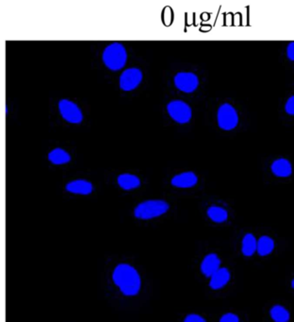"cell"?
Returning <instances> with one entry per match:
<instances>
[{
  "label": "cell",
  "mask_w": 294,
  "mask_h": 322,
  "mask_svg": "<svg viewBox=\"0 0 294 322\" xmlns=\"http://www.w3.org/2000/svg\"><path fill=\"white\" fill-rule=\"evenodd\" d=\"M114 284L120 288L125 296H135L139 293L142 286V281L138 271L127 264L118 265L113 271Z\"/></svg>",
  "instance_id": "obj_1"
},
{
  "label": "cell",
  "mask_w": 294,
  "mask_h": 322,
  "mask_svg": "<svg viewBox=\"0 0 294 322\" xmlns=\"http://www.w3.org/2000/svg\"><path fill=\"white\" fill-rule=\"evenodd\" d=\"M102 59L109 69L117 71L125 66L127 54L123 44L113 43L104 49Z\"/></svg>",
  "instance_id": "obj_2"
},
{
  "label": "cell",
  "mask_w": 294,
  "mask_h": 322,
  "mask_svg": "<svg viewBox=\"0 0 294 322\" xmlns=\"http://www.w3.org/2000/svg\"><path fill=\"white\" fill-rule=\"evenodd\" d=\"M169 210V204L161 200H152L140 203L134 210V215L139 219H152L165 214Z\"/></svg>",
  "instance_id": "obj_3"
},
{
  "label": "cell",
  "mask_w": 294,
  "mask_h": 322,
  "mask_svg": "<svg viewBox=\"0 0 294 322\" xmlns=\"http://www.w3.org/2000/svg\"><path fill=\"white\" fill-rule=\"evenodd\" d=\"M218 125L221 129L230 131L236 128L238 123V116L236 110L230 104H223L218 109L217 114Z\"/></svg>",
  "instance_id": "obj_4"
},
{
  "label": "cell",
  "mask_w": 294,
  "mask_h": 322,
  "mask_svg": "<svg viewBox=\"0 0 294 322\" xmlns=\"http://www.w3.org/2000/svg\"><path fill=\"white\" fill-rule=\"evenodd\" d=\"M167 111L170 116L180 124L188 123L192 118V109L184 101H171L167 106Z\"/></svg>",
  "instance_id": "obj_5"
},
{
  "label": "cell",
  "mask_w": 294,
  "mask_h": 322,
  "mask_svg": "<svg viewBox=\"0 0 294 322\" xmlns=\"http://www.w3.org/2000/svg\"><path fill=\"white\" fill-rule=\"evenodd\" d=\"M59 110L63 119H65L69 123L77 124L81 123L83 119L82 111L79 110V108L77 107L74 102L68 100L60 101Z\"/></svg>",
  "instance_id": "obj_6"
},
{
  "label": "cell",
  "mask_w": 294,
  "mask_h": 322,
  "mask_svg": "<svg viewBox=\"0 0 294 322\" xmlns=\"http://www.w3.org/2000/svg\"><path fill=\"white\" fill-rule=\"evenodd\" d=\"M143 80V73L138 68H128L120 76V88L124 91H131L138 87Z\"/></svg>",
  "instance_id": "obj_7"
},
{
  "label": "cell",
  "mask_w": 294,
  "mask_h": 322,
  "mask_svg": "<svg viewBox=\"0 0 294 322\" xmlns=\"http://www.w3.org/2000/svg\"><path fill=\"white\" fill-rule=\"evenodd\" d=\"M175 84L176 88L184 93H192L198 87L199 81L197 76L190 72H180L175 77Z\"/></svg>",
  "instance_id": "obj_8"
},
{
  "label": "cell",
  "mask_w": 294,
  "mask_h": 322,
  "mask_svg": "<svg viewBox=\"0 0 294 322\" xmlns=\"http://www.w3.org/2000/svg\"><path fill=\"white\" fill-rule=\"evenodd\" d=\"M201 271L206 277H211L221 268V260L215 253H209L201 263Z\"/></svg>",
  "instance_id": "obj_9"
},
{
  "label": "cell",
  "mask_w": 294,
  "mask_h": 322,
  "mask_svg": "<svg viewBox=\"0 0 294 322\" xmlns=\"http://www.w3.org/2000/svg\"><path fill=\"white\" fill-rule=\"evenodd\" d=\"M231 279L230 272L226 267H221L218 271L215 272L210 277L209 286L213 290H219L225 287Z\"/></svg>",
  "instance_id": "obj_10"
},
{
  "label": "cell",
  "mask_w": 294,
  "mask_h": 322,
  "mask_svg": "<svg viewBox=\"0 0 294 322\" xmlns=\"http://www.w3.org/2000/svg\"><path fill=\"white\" fill-rule=\"evenodd\" d=\"M198 179L194 172H184L172 179L171 183L178 188H190L197 183Z\"/></svg>",
  "instance_id": "obj_11"
},
{
  "label": "cell",
  "mask_w": 294,
  "mask_h": 322,
  "mask_svg": "<svg viewBox=\"0 0 294 322\" xmlns=\"http://www.w3.org/2000/svg\"><path fill=\"white\" fill-rule=\"evenodd\" d=\"M66 190L73 194L89 195L93 191V184L85 180H76L66 184Z\"/></svg>",
  "instance_id": "obj_12"
},
{
  "label": "cell",
  "mask_w": 294,
  "mask_h": 322,
  "mask_svg": "<svg viewBox=\"0 0 294 322\" xmlns=\"http://www.w3.org/2000/svg\"><path fill=\"white\" fill-rule=\"evenodd\" d=\"M273 173L277 177H288L292 174V166L287 159H278L275 161L272 166Z\"/></svg>",
  "instance_id": "obj_13"
},
{
  "label": "cell",
  "mask_w": 294,
  "mask_h": 322,
  "mask_svg": "<svg viewBox=\"0 0 294 322\" xmlns=\"http://www.w3.org/2000/svg\"><path fill=\"white\" fill-rule=\"evenodd\" d=\"M257 240L255 235L252 234H245L242 242V253L244 256L250 257L252 255H254V253L257 252Z\"/></svg>",
  "instance_id": "obj_14"
},
{
  "label": "cell",
  "mask_w": 294,
  "mask_h": 322,
  "mask_svg": "<svg viewBox=\"0 0 294 322\" xmlns=\"http://www.w3.org/2000/svg\"><path fill=\"white\" fill-rule=\"evenodd\" d=\"M117 182L120 185L121 188L124 190H132L135 188H138L141 185V181L137 176L132 175V174H121Z\"/></svg>",
  "instance_id": "obj_15"
},
{
  "label": "cell",
  "mask_w": 294,
  "mask_h": 322,
  "mask_svg": "<svg viewBox=\"0 0 294 322\" xmlns=\"http://www.w3.org/2000/svg\"><path fill=\"white\" fill-rule=\"evenodd\" d=\"M275 250V241L270 236L263 235L257 240V253L260 256H267Z\"/></svg>",
  "instance_id": "obj_16"
},
{
  "label": "cell",
  "mask_w": 294,
  "mask_h": 322,
  "mask_svg": "<svg viewBox=\"0 0 294 322\" xmlns=\"http://www.w3.org/2000/svg\"><path fill=\"white\" fill-rule=\"evenodd\" d=\"M270 315L275 322H288L290 315L288 310L284 306L276 304L270 310Z\"/></svg>",
  "instance_id": "obj_17"
},
{
  "label": "cell",
  "mask_w": 294,
  "mask_h": 322,
  "mask_svg": "<svg viewBox=\"0 0 294 322\" xmlns=\"http://www.w3.org/2000/svg\"><path fill=\"white\" fill-rule=\"evenodd\" d=\"M48 160L52 164H63L70 162L71 157L67 152L62 148H55L48 154Z\"/></svg>",
  "instance_id": "obj_18"
},
{
  "label": "cell",
  "mask_w": 294,
  "mask_h": 322,
  "mask_svg": "<svg viewBox=\"0 0 294 322\" xmlns=\"http://www.w3.org/2000/svg\"><path fill=\"white\" fill-rule=\"evenodd\" d=\"M207 215L212 221L216 222V223L225 222L228 217V214L225 209L221 208L218 206L209 207L207 210Z\"/></svg>",
  "instance_id": "obj_19"
},
{
  "label": "cell",
  "mask_w": 294,
  "mask_h": 322,
  "mask_svg": "<svg viewBox=\"0 0 294 322\" xmlns=\"http://www.w3.org/2000/svg\"><path fill=\"white\" fill-rule=\"evenodd\" d=\"M220 322H239V318L237 315L233 313H226L221 317Z\"/></svg>",
  "instance_id": "obj_20"
},
{
  "label": "cell",
  "mask_w": 294,
  "mask_h": 322,
  "mask_svg": "<svg viewBox=\"0 0 294 322\" xmlns=\"http://www.w3.org/2000/svg\"><path fill=\"white\" fill-rule=\"evenodd\" d=\"M184 322H207L205 320V318H203L202 316L197 315V314H190L185 317Z\"/></svg>",
  "instance_id": "obj_21"
},
{
  "label": "cell",
  "mask_w": 294,
  "mask_h": 322,
  "mask_svg": "<svg viewBox=\"0 0 294 322\" xmlns=\"http://www.w3.org/2000/svg\"><path fill=\"white\" fill-rule=\"evenodd\" d=\"M285 110H286L287 114L294 115V95L288 98L287 103H286V106H285Z\"/></svg>",
  "instance_id": "obj_22"
},
{
  "label": "cell",
  "mask_w": 294,
  "mask_h": 322,
  "mask_svg": "<svg viewBox=\"0 0 294 322\" xmlns=\"http://www.w3.org/2000/svg\"><path fill=\"white\" fill-rule=\"evenodd\" d=\"M287 54L288 58L290 61H294V42L288 44L287 48Z\"/></svg>",
  "instance_id": "obj_23"
},
{
  "label": "cell",
  "mask_w": 294,
  "mask_h": 322,
  "mask_svg": "<svg viewBox=\"0 0 294 322\" xmlns=\"http://www.w3.org/2000/svg\"><path fill=\"white\" fill-rule=\"evenodd\" d=\"M291 287L294 289V279L291 281Z\"/></svg>",
  "instance_id": "obj_24"
}]
</instances>
